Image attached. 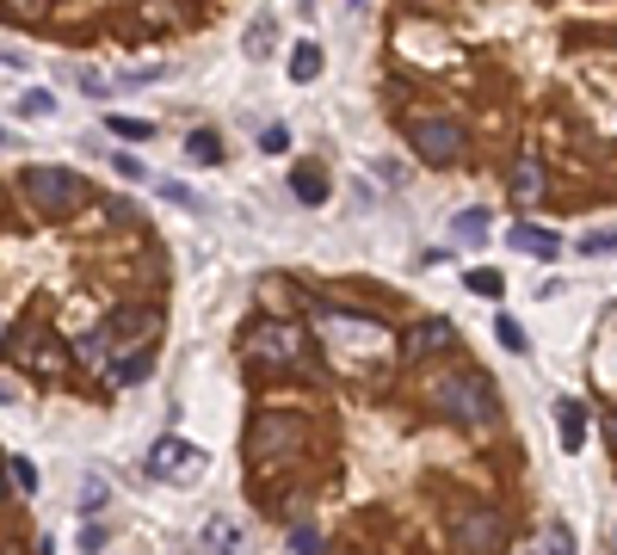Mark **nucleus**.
Masks as SVG:
<instances>
[{
	"label": "nucleus",
	"instance_id": "nucleus-1",
	"mask_svg": "<svg viewBox=\"0 0 617 555\" xmlns=\"http://www.w3.org/2000/svg\"><path fill=\"white\" fill-rule=\"evenodd\" d=\"M432 401H439V414L469 426V432H482L500 420V389L482 377V370H445L439 383H432Z\"/></svg>",
	"mask_w": 617,
	"mask_h": 555
},
{
	"label": "nucleus",
	"instance_id": "nucleus-2",
	"mask_svg": "<svg viewBox=\"0 0 617 555\" xmlns=\"http://www.w3.org/2000/svg\"><path fill=\"white\" fill-rule=\"evenodd\" d=\"M241 358H247L253 370H303V364H309V333H303L297 321L266 315V321H253V327L241 333Z\"/></svg>",
	"mask_w": 617,
	"mask_h": 555
},
{
	"label": "nucleus",
	"instance_id": "nucleus-3",
	"mask_svg": "<svg viewBox=\"0 0 617 555\" xmlns=\"http://www.w3.org/2000/svg\"><path fill=\"white\" fill-rule=\"evenodd\" d=\"M19 192H25V204H38L44 216H75V210L93 204L87 179L68 173V167H25L19 173Z\"/></svg>",
	"mask_w": 617,
	"mask_h": 555
},
{
	"label": "nucleus",
	"instance_id": "nucleus-4",
	"mask_svg": "<svg viewBox=\"0 0 617 555\" xmlns=\"http://www.w3.org/2000/svg\"><path fill=\"white\" fill-rule=\"evenodd\" d=\"M451 543L463 555H500L506 549V512L494 500H457L451 506Z\"/></svg>",
	"mask_w": 617,
	"mask_h": 555
},
{
	"label": "nucleus",
	"instance_id": "nucleus-5",
	"mask_svg": "<svg viewBox=\"0 0 617 555\" xmlns=\"http://www.w3.org/2000/svg\"><path fill=\"white\" fill-rule=\"evenodd\" d=\"M408 148L420 161H432V167H451V161H463L469 136H463V124L451 118V111H414L408 118Z\"/></svg>",
	"mask_w": 617,
	"mask_h": 555
},
{
	"label": "nucleus",
	"instance_id": "nucleus-6",
	"mask_svg": "<svg viewBox=\"0 0 617 555\" xmlns=\"http://www.w3.org/2000/svg\"><path fill=\"white\" fill-rule=\"evenodd\" d=\"M303 444V420L297 414H278V407H266V414H253V426H247V457L253 463H278V457H290Z\"/></svg>",
	"mask_w": 617,
	"mask_h": 555
},
{
	"label": "nucleus",
	"instance_id": "nucleus-7",
	"mask_svg": "<svg viewBox=\"0 0 617 555\" xmlns=\"http://www.w3.org/2000/svg\"><path fill=\"white\" fill-rule=\"evenodd\" d=\"M142 469H149L155 481H186V475H198V469H204V451H198L192 438L167 432V438H155V444H149V463H142Z\"/></svg>",
	"mask_w": 617,
	"mask_h": 555
},
{
	"label": "nucleus",
	"instance_id": "nucleus-8",
	"mask_svg": "<svg viewBox=\"0 0 617 555\" xmlns=\"http://www.w3.org/2000/svg\"><path fill=\"white\" fill-rule=\"evenodd\" d=\"M315 321H321V333H328L334 346H365V352H383L389 346V327H377V321H365V315H340V309H315Z\"/></svg>",
	"mask_w": 617,
	"mask_h": 555
},
{
	"label": "nucleus",
	"instance_id": "nucleus-9",
	"mask_svg": "<svg viewBox=\"0 0 617 555\" xmlns=\"http://www.w3.org/2000/svg\"><path fill=\"white\" fill-rule=\"evenodd\" d=\"M451 340H457V333H451V321H445V315H426V321H408V327H402V358L426 364V358H439V352H445Z\"/></svg>",
	"mask_w": 617,
	"mask_h": 555
},
{
	"label": "nucleus",
	"instance_id": "nucleus-10",
	"mask_svg": "<svg viewBox=\"0 0 617 555\" xmlns=\"http://www.w3.org/2000/svg\"><path fill=\"white\" fill-rule=\"evenodd\" d=\"M155 370V352H149V340H124L118 352H112V364H105V383H142Z\"/></svg>",
	"mask_w": 617,
	"mask_h": 555
},
{
	"label": "nucleus",
	"instance_id": "nucleus-11",
	"mask_svg": "<svg viewBox=\"0 0 617 555\" xmlns=\"http://www.w3.org/2000/svg\"><path fill=\"white\" fill-rule=\"evenodd\" d=\"M506 185H513V204H543V192H550V173H543V155H519L513 173H506Z\"/></svg>",
	"mask_w": 617,
	"mask_h": 555
},
{
	"label": "nucleus",
	"instance_id": "nucleus-12",
	"mask_svg": "<svg viewBox=\"0 0 617 555\" xmlns=\"http://www.w3.org/2000/svg\"><path fill=\"white\" fill-rule=\"evenodd\" d=\"M506 247H513V253H531V259H556V253H562L556 229H543V222H513V229H506Z\"/></svg>",
	"mask_w": 617,
	"mask_h": 555
},
{
	"label": "nucleus",
	"instance_id": "nucleus-13",
	"mask_svg": "<svg viewBox=\"0 0 617 555\" xmlns=\"http://www.w3.org/2000/svg\"><path fill=\"white\" fill-rule=\"evenodd\" d=\"M328 192H334V185H328V167H321V161H297V167H290V198H297V204H328Z\"/></svg>",
	"mask_w": 617,
	"mask_h": 555
},
{
	"label": "nucleus",
	"instance_id": "nucleus-14",
	"mask_svg": "<svg viewBox=\"0 0 617 555\" xmlns=\"http://www.w3.org/2000/svg\"><path fill=\"white\" fill-rule=\"evenodd\" d=\"M105 333H112V340H124V333H130V340H149V333H155V309L149 303H124L112 321H105Z\"/></svg>",
	"mask_w": 617,
	"mask_h": 555
},
{
	"label": "nucleus",
	"instance_id": "nucleus-15",
	"mask_svg": "<svg viewBox=\"0 0 617 555\" xmlns=\"http://www.w3.org/2000/svg\"><path fill=\"white\" fill-rule=\"evenodd\" d=\"M556 420H562V451H580V444H587V407H580L574 395H562Z\"/></svg>",
	"mask_w": 617,
	"mask_h": 555
},
{
	"label": "nucleus",
	"instance_id": "nucleus-16",
	"mask_svg": "<svg viewBox=\"0 0 617 555\" xmlns=\"http://www.w3.org/2000/svg\"><path fill=\"white\" fill-rule=\"evenodd\" d=\"M112 352H118V340H112L105 327H93V333H81V340H75V358H81L87 370H105V364H112Z\"/></svg>",
	"mask_w": 617,
	"mask_h": 555
},
{
	"label": "nucleus",
	"instance_id": "nucleus-17",
	"mask_svg": "<svg viewBox=\"0 0 617 555\" xmlns=\"http://www.w3.org/2000/svg\"><path fill=\"white\" fill-rule=\"evenodd\" d=\"M321 68H328V62H321V44H297V50H290V62H284V74H290L297 87L321 81Z\"/></svg>",
	"mask_w": 617,
	"mask_h": 555
},
{
	"label": "nucleus",
	"instance_id": "nucleus-18",
	"mask_svg": "<svg viewBox=\"0 0 617 555\" xmlns=\"http://www.w3.org/2000/svg\"><path fill=\"white\" fill-rule=\"evenodd\" d=\"M186 155H192L198 167H216V161H223V136H216V130H192V136H186Z\"/></svg>",
	"mask_w": 617,
	"mask_h": 555
},
{
	"label": "nucleus",
	"instance_id": "nucleus-19",
	"mask_svg": "<svg viewBox=\"0 0 617 555\" xmlns=\"http://www.w3.org/2000/svg\"><path fill=\"white\" fill-rule=\"evenodd\" d=\"M463 284L476 290V296H494V303H500V296H506V278H500L494 266H469V272H463Z\"/></svg>",
	"mask_w": 617,
	"mask_h": 555
},
{
	"label": "nucleus",
	"instance_id": "nucleus-20",
	"mask_svg": "<svg viewBox=\"0 0 617 555\" xmlns=\"http://www.w3.org/2000/svg\"><path fill=\"white\" fill-rule=\"evenodd\" d=\"M105 500H112V481H105V475H81V500H75V506H81V512H99Z\"/></svg>",
	"mask_w": 617,
	"mask_h": 555
},
{
	"label": "nucleus",
	"instance_id": "nucleus-21",
	"mask_svg": "<svg viewBox=\"0 0 617 555\" xmlns=\"http://www.w3.org/2000/svg\"><path fill=\"white\" fill-rule=\"evenodd\" d=\"M105 130L124 136V142H149V136H155V124H149V118H118V111L105 118Z\"/></svg>",
	"mask_w": 617,
	"mask_h": 555
},
{
	"label": "nucleus",
	"instance_id": "nucleus-22",
	"mask_svg": "<svg viewBox=\"0 0 617 555\" xmlns=\"http://www.w3.org/2000/svg\"><path fill=\"white\" fill-rule=\"evenodd\" d=\"M204 543H216V555H241V531L223 525V518H216V525H204Z\"/></svg>",
	"mask_w": 617,
	"mask_h": 555
},
{
	"label": "nucleus",
	"instance_id": "nucleus-23",
	"mask_svg": "<svg viewBox=\"0 0 617 555\" xmlns=\"http://www.w3.org/2000/svg\"><path fill=\"white\" fill-rule=\"evenodd\" d=\"M19 111H25V118H50V111H56V93H50V87H31V93L19 99Z\"/></svg>",
	"mask_w": 617,
	"mask_h": 555
},
{
	"label": "nucleus",
	"instance_id": "nucleus-24",
	"mask_svg": "<svg viewBox=\"0 0 617 555\" xmlns=\"http://www.w3.org/2000/svg\"><path fill=\"white\" fill-rule=\"evenodd\" d=\"M494 333H500V346H506V352H525V327H519L513 315H500V321H494Z\"/></svg>",
	"mask_w": 617,
	"mask_h": 555
},
{
	"label": "nucleus",
	"instance_id": "nucleus-25",
	"mask_svg": "<svg viewBox=\"0 0 617 555\" xmlns=\"http://www.w3.org/2000/svg\"><path fill=\"white\" fill-rule=\"evenodd\" d=\"M290 555H321V531H315V525H297V531H290Z\"/></svg>",
	"mask_w": 617,
	"mask_h": 555
},
{
	"label": "nucleus",
	"instance_id": "nucleus-26",
	"mask_svg": "<svg viewBox=\"0 0 617 555\" xmlns=\"http://www.w3.org/2000/svg\"><path fill=\"white\" fill-rule=\"evenodd\" d=\"M543 555H574V531H568V525H550V531H543Z\"/></svg>",
	"mask_w": 617,
	"mask_h": 555
},
{
	"label": "nucleus",
	"instance_id": "nucleus-27",
	"mask_svg": "<svg viewBox=\"0 0 617 555\" xmlns=\"http://www.w3.org/2000/svg\"><path fill=\"white\" fill-rule=\"evenodd\" d=\"M580 253H617V229H587L580 235Z\"/></svg>",
	"mask_w": 617,
	"mask_h": 555
},
{
	"label": "nucleus",
	"instance_id": "nucleus-28",
	"mask_svg": "<svg viewBox=\"0 0 617 555\" xmlns=\"http://www.w3.org/2000/svg\"><path fill=\"white\" fill-rule=\"evenodd\" d=\"M7 475H13V488H19V494H38V469H31L25 457H13V463H7Z\"/></svg>",
	"mask_w": 617,
	"mask_h": 555
},
{
	"label": "nucleus",
	"instance_id": "nucleus-29",
	"mask_svg": "<svg viewBox=\"0 0 617 555\" xmlns=\"http://www.w3.org/2000/svg\"><path fill=\"white\" fill-rule=\"evenodd\" d=\"M457 235H463V241L488 235V210H463V216H457Z\"/></svg>",
	"mask_w": 617,
	"mask_h": 555
},
{
	"label": "nucleus",
	"instance_id": "nucleus-30",
	"mask_svg": "<svg viewBox=\"0 0 617 555\" xmlns=\"http://www.w3.org/2000/svg\"><path fill=\"white\" fill-rule=\"evenodd\" d=\"M247 50H272V19H253V31H247Z\"/></svg>",
	"mask_w": 617,
	"mask_h": 555
},
{
	"label": "nucleus",
	"instance_id": "nucleus-31",
	"mask_svg": "<svg viewBox=\"0 0 617 555\" xmlns=\"http://www.w3.org/2000/svg\"><path fill=\"white\" fill-rule=\"evenodd\" d=\"M155 192H161V198H173V204H198V198L186 192V185H173V179H161V185H155Z\"/></svg>",
	"mask_w": 617,
	"mask_h": 555
},
{
	"label": "nucleus",
	"instance_id": "nucleus-32",
	"mask_svg": "<svg viewBox=\"0 0 617 555\" xmlns=\"http://www.w3.org/2000/svg\"><path fill=\"white\" fill-rule=\"evenodd\" d=\"M112 167H118V173H124V179H142V173H149V167H142V161H136V155H112Z\"/></svg>",
	"mask_w": 617,
	"mask_h": 555
},
{
	"label": "nucleus",
	"instance_id": "nucleus-33",
	"mask_svg": "<svg viewBox=\"0 0 617 555\" xmlns=\"http://www.w3.org/2000/svg\"><path fill=\"white\" fill-rule=\"evenodd\" d=\"M81 549H93V555H99V549H105V525H87V531H81Z\"/></svg>",
	"mask_w": 617,
	"mask_h": 555
},
{
	"label": "nucleus",
	"instance_id": "nucleus-34",
	"mask_svg": "<svg viewBox=\"0 0 617 555\" xmlns=\"http://www.w3.org/2000/svg\"><path fill=\"white\" fill-rule=\"evenodd\" d=\"M260 148H266V155H278V148H284V130L272 124V130H260Z\"/></svg>",
	"mask_w": 617,
	"mask_h": 555
},
{
	"label": "nucleus",
	"instance_id": "nucleus-35",
	"mask_svg": "<svg viewBox=\"0 0 617 555\" xmlns=\"http://www.w3.org/2000/svg\"><path fill=\"white\" fill-rule=\"evenodd\" d=\"M605 444H611V451H617V407H611V414H605Z\"/></svg>",
	"mask_w": 617,
	"mask_h": 555
},
{
	"label": "nucleus",
	"instance_id": "nucleus-36",
	"mask_svg": "<svg viewBox=\"0 0 617 555\" xmlns=\"http://www.w3.org/2000/svg\"><path fill=\"white\" fill-rule=\"evenodd\" d=\"M0 401H13V383H0Z\"/></svg>",
	"mask_w": 617,
	"mask_h": 555
},
{
	"label": "nucleus",
	"instance_id": "nucleus-37",
	"mask_svg": "<svg viewBox=\"0 0 617 555\" xmlns=\"http://www.w3.org/2000/svg\"><path fill=\"white\" fill-rule=\"evenodd\" d=\"M0 506H7V481H0Z\"/></svg>",
	"mask_w": 617,
	"mask_h": 555
},
{
	"label": "nucleus",
	"instance_id": "nucleus-38",
	"mask_svg": "<svg viewBox=\"0 0 617 555\" xmlns=\"http://www.w3.org/2000/svg\"><path fill=\"white\" fill-rule=\"evenodd\" d=\"M0 555H13V549H0Z\"/></svg>",
	"mask_w": 617,
	"mask_h": 555
}]
</instances>
